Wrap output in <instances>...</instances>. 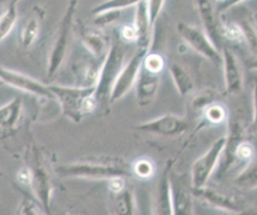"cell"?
Listing matches in <instances>:
<instances>
[{
    "label": "cell",
    "mask_w": 257,
    "mask_h": 215,
    "mask_svg": "<svg viewBox=\"0 0 257 215\" xmlns=\"http://www.w3.org/2000/svg\"><path fill=\"white\" fill-rule=\"evenodd\" d=\"M187 121L174 114H165L153 120L136 126V129L141 132L166 137L174 138L185 134L188 130Z\"/></svg>",
    "instance_id": "30bf717a"
},
{
    "label": "cell",
    "mask_w": 257,
    "mask_h": 215,
    "mask_svg": "<svg viewBox=\"0 0 257 215\" xmlns=\"http://www.w3.org/2000/svg\"><path fill=\"white\" fill-rule=\"evenodd\" d=\"M197 12L200 17V21L203 25V30L211 41L221 49L222 43V25L219 23L217 13L215 11L214 5L210 1H197L194 3Z\"/></svg>",
    "instance_id": "4fadbf2b"
},
{
    "label": "cell",
    "mask_w": 257,
    "mask_h": 215,
    "mask_svg": "<svg viewBox=\"0 0 257 215\" xmlns=\"http://www.w3.org/2000/svg\"><path fill=\"white\" fill-rule=\"evenodd\" d=\"M31 174L30 187L43 210L49 214L52 195V183L50 175L43 164L40 155L34 151L31 165L28 166Z\"/></svg>",
    "instance_id": "ba28073f"
},
{
    "label": "cell",
    "mask_w": 257,
    "mask_h": 215,
    "mask_svg": "<svg viewBox=\"0 0 257 215\" xmlns=\"http://www.w3.org/2000/svg\"><path fill=\"white\" fill-rule=\"evenodd\" d=\"M164 1H148V11H149V17L150 21L153 27H155L156 22L160 16V14L163 11V8L165 6Z\"/></svg>",
    "instance_id": "d6a6232c"
},
{
    "label": "cell",
    "mask_w": 257,
    "mask_h": 215,
    "mask_svg": "<svg viewBox=\"0 0 257 215\" xmlns=\"http://www.w3.org/2000/svg\"><path fill=\"white\" fill-rule=\"evenodd\" d=\"M22 110V99L18 96H15L7 103L0 106V129L13 130L21 119Z\"/></svg>",
    "instance_id": "ffe728a7"
},
{
    "label": "cell",
    "mask_w": 257,
    "mask_h": 215,
    "mask_svg": "<svg viewBox=\"0 0 257 215\" xmlns=\"http://www.w3.org/2000/svg\"><path fill=\"white\" fill-rule=\"evenodd\" d=\"M132 171L138 178L146 180L154 176L156 168L152 160L148 158H141L133 164Z\"/></svg>",
    "instance_id": "83f0119b"
},
{
    "label": "cell",
    "mask_w": 257,
    "mask_h": 215,
    "mask_svg": "<svg viewBox=\"0 0 257 215\" xmlns=\"http://www.w3.org/2000/svg\"><path fill=\"white\" fill-rule=\"evenodd\" d=\"M253 21H254L253 23H254V24H255V26L257 27V12H255V13H254V15H253Z\"/></svg>",
    "instance_id": "f35d334b"
},
{
    "label": "cell",
    "mask_w": 257,
    "mask_h": 215,
    "mask_svg": "<svg viewBox=\"0 0 257 215\" xmlns=\"http://www.w3.org/2000/svg\"><path fill=\"white\" fill-rule=\"evenodd\" d=\"M47 85L53 98L58 101L63 116L75 124L80 123L91 114L97 104L94 87L62 84Z\"/></svg>",
    "instance_id": "6da1fadb"
},
{
    "label": "cell",
    "mask_w": 257,
    "mask_h": 215,
    "mask_svg": "<svg viewBox=\"0 0 257 215\" xmlns=\"http://www.w3.org/2000/svg\"><path fill=\"white\" fill-rule=\"evenodd\" d=\"M19 213L20 215H40L35 204L28 199H25L22 201L20 205Z\"/></svg>",
    "instance_id": "e575fe53"
},
{
    "label": "cell",
    "mask_w": 257,
    "mask_h": 215,
    "mask_svg": "<svg viewBox=\"0 0 257 215\" xmlns=\"http://www.w3.org/2000/svg\"><path fill=\"white\" fill-rule=\"evenodd\" d=\"M235 184L246 190L257 188V162H249L248 166L244 168L235 178Z\"/></svg>",
    "instance_id": "d4e9b609"
},
{
    "label": "cell",
    "mask_w": 257,
    "mask_h": 215,
    "mask_svg": "<svg viewBox=\"0 0 257 215\" xmlns=\"http://www.w3.org/2000/svg\"><path fill=\"white\" fill-rule=\"evenodd\" d=\"M56 172L62 177L84 178L93 180H110L115 177H125L128 172L125 168L112 163L76 162L59 166Z\"/></svg>",
    "instance_id": "277c9868"
},
{
    "label": "cell",
    "mask_w": 257,
    "mask_h": 215,
    "mask_svg": "<svg viewBox=\"0 0 257 215\" xmlns=\"http://www.w3.org/2000/svg\"><path fill=\"white\" fill-rule=\"evenodd\" d=\"M255 155V149L254 146L244 140L243 142L240 143L236 150V161H245V162H251L253 157Z\"/></svg>",
    "instance_id": "1f68e13d"
},
{
    "label": "cell",
    "mask_w": 257,
    "mask_h": 215,
    "mask_svg": "<svg viewBox=\"0 0 257 215\" xmlns=\"http://www.w3.org/2000/svg\"><path fill=\"white\" fill-rule=\"evenodd\" d=\"M4 8V5H3V3L2 2H0V15L3 13V11L5 10V9H3Z\"/></svg>",
    "instance_id": "ab89813d"
},
{
    "label": "cell",
    "mask_w": 257,
    "mask_h": 215,
    "mask_svg": "<svg viewBox=\"0 0 257 215\" xmlns=\"http://www.w3.org/2000/svg\"><path fill=\"white\" fill-rule=\"evenodd\" d=\"M0 85H2V82H1V81H0Z\"/></svg>",
    "instance_id": "60d3db41"
},
{
    "label": "cell",
    "mask_w": 257,
    "mask_h": 215,
    "mask_svg": "<svg viewBox=\"0 0 257 215\" xmlns=\"http://www.w3.org/2000/svg\"><path fill=\"white\" fill-rule=\"evenodd\" d=\"M216 93L213 89H204L196 94L192 100V108L196 111L203 112L208 105L215 102Z\"/></svg>",
    "instance_id": "f546056e"
},
{
    "label": "cell",
    "mask_w": 257,
    "mask_h": 215,
    "mask_svg": "<svg viewBox=\"0 0 257 215\" xmlns=\"http://www.w3.org/2000/svg\"><path fill=\"white\" fill-rule=\"evenodd\" d=\"M165 64V59L161 54L157 52H149L144 59L143 68L150 73L161 75Z\"/></svg>",
    "instance_id": "f1b7e54d"
},
{
    "label": "cell",
    "mask_w": 257,
    "mask_h": 215,
    "mask_svg": "<svg viewBox=\"0 0 257 215\" xmlns=\"http://www.w3.org/2000/svg\"><path fill=\"white\" fill-rule=\"evenodd\" d=\"M120 38L124 42H137L138 35L133 24L124 25L120 30Z\"/></svg>",
    "instance_id": "836d02e7"
},
{
    "label": "cell",
    "mask_w": 257,
    "mask_h": 215,
    "mask_svg": "<svg viewBox=\"0 0 257 215\" xmlns=\"http://www.w3.org/2000/svg\"><path fill=\"white\" fill-rule=\"evenodd\" d=\"M174 215H194L192 193L171 181Z\"/></svg>",
    "instance_id": "7402d4cb"
},
{
    "label": "cell",
    "mask_w": 257,
    "mask_h": 215,
    "mask_svg": "<svg viewBox=\"0 0 257 215\" xmlns=\"http://www.w3.org/2000/svg\"><path fill=\"white\" fill-rule=\"evenodd\" d=\"M225 143V136L220 137L193 163L191 168L192 189H201L207 186L212 174L222 159Z\"/></svg>",
    "instance_id": "5b68a950"
},
{
    "label": "cell",
    "mask_w": 257,
    "mask_h": 215,
    "mask_svg": "<svg viewBox=\"0 0 257 215\" xmlns=\"http://www.w3.org/2000/svg\"><path fill=\"white\" fill-rule=\"evenodd\" d=\"M192 195L209 206L223 211L238 214L245 210V203L242 199L207 186L201 189H192Z\"/></svg>",
    "instance_id": "8fae6325"
},
{
    "label": "cell",
    "mask_w": 257,
    "mask_h": 215,
    "mask_svg": "<svg viewBox=\"0 0 257 215\" xmlns=\"http://www.w3.org/2000/svg\"><path fill=\"white\" fill-rule=\"evenodd\" d=\"M112 195L114 215H139L136 197L131 188L125 186L120 192Z\"/></svg>",
    "instance_id": "44dd1931"
},
{
    "label": "cell",
    "mask_w": 257,
    "mask_h": 215,
    "mask_svg": "<svg viewBox=\"0 0 257 215\" xmlns=\"http://www.w3.org/2000/svg\"><path fill=\"white\" fill-rule=\"evenodd\" d=\"M226 143L223 152V162L221 164V173H226L232 165L236 163V150L241 142L245 139V131L243 126L237 122H231L228 124V131L225 136Z\"/></svg>",
    "instance_id": "9a60e30c"
},
{
    "label": "cell",
    "mask_w": 257,
    "mask_h": 215,
    "mask_svg": "<svg viewBox=\"0 0 257 215\" xmlns=\"http://www.w3.org/2000/svg\"><path fill=\"white\" fill-rule=\"evenodd\" d=\"M239 25L242 30L243 41L254 54H257V27L248 20L241 21Z\"/></svg>",
    "instance_id": "4316f807"
},
{
    "label": "cell",
    "mask_w": 257,
    "mask_h": 215,
    "mask_svg": "<svg viewBox=\"0 0 257 215\" xmlns=\"http://www.w3.org/2000/svg\"><path fill=\"white\" fill-rule=\"evenodd\" d=\"M169 169L170 166L166 168L156 187L153 200V215H174Z\"/></svg>",
    "instance_id": "2e32d148"
},
{
    "label": "cell",
    "mask_w": 257,
    "mask_h": 215,
    "mask_svg": "<svg viewBox=\"0 0 257 215\" xmlns=\"http://www.w3.org/2000/svg\"><path fill=\"white\" fill-rule=\"evenodd\" d=\"M239 215H257V210L252 209H245L243 212H241Z\"/></svg>",
    "instance_id": "8d00e7d4"
},
{
    "label": "cell",
    "mask_w": 257,
    "mask_h": 215,
    "mask_svg": "<svg viewBox=\"0 0 257 215\" xmlns=\"http://www.w3.org/2000/svg\"><path fill=\"white\" fill-rule=\"evenodd\" d=\"M161 82V75L153 74L142 69L135 85L136 98L140 106L150 105L156 98Z\"/></svg>",
    "instance_id": "ac0fdd59"
},
{
    "label": "cell",
    "mask_w": 257,
    "mask_h": 215,
    "mask_svg": "<svg viewBox=\"0 0 257 215\" xmlns=\"http://www.w3.org/2000/svg\"><path fill=\"white\" fill-rule=\"evenodd\" d=\"M250 68H251L252 70H256V71H257V58H256L254 61H252V62H251V64H250Z\"/></svg>",
    "instance_id": "74e56055"
},
{
    "label": "cell",
    "mask_w": 257,
    "mask_h": 215,
    "mask_svg": "<svg viewBox=\"0 0 257 215\" xmlns=\"http://www.w3.org/2000/svg\"><path fill=\"white\" fill-rule=\"evenodd\" d=\"M80 40L83 47L93 58L103 59L110 46L107 36L99 28L82 27L80 29Z\"/></svg>",
    "instance_id": "e0dca14e"
},
{
    "label": "cell",
    "mask_w": 257,
    "mask_h": 215,
    "mask_svg": "<svg viewBox=\"0 0 257 215\" xmlns=\"http://www.w3.org/2000/svg\"><path fill=\"white\" fill-rule=\"evenodd\" d=\"M76 7L77 2L70 1L67 4L61 20L57 26L47 57L46 75L48 77L53 76L59 70L66 58L69 49L70 35Z\"/></svg>",
    "instance_id": "7a4b0ae2"
},
{
    "label": "cell",
    "mask_w": 257,
    "mask_h": 215,
    "mask_svg": "<svg viewBox=\"0 0 257 215\" xmlns=\"http://www.w3.org/2000/svg\"><path fill=\"white\" fill-rule=\"evenodd\" d=\"M222 37L226 38L233 42H244L243 41V34L239 23H226L223 24L221 27Z\"/></svg>",
    "instance_id": "4dcf8cb0"
},
{
    "label": "cell",
    "mask_w": 257,
    "mask_h": 215,
    "mask_svg": "<svg viewBox=\"0 0 257 215\" xmlns=\"http://www.w3.org/2000/svg\"><path fill=\"white\" fill-rule=\"evenodd\" d=\"M149 52L150 48L138 47L134 55L125 62L123 68L113 83L108 97L109 102H115L119 100L124 95H126L133 87H135L143 69L144 59Z\"/></svg>",
    "instance_id": "8992f818"
},
{
    "label": "cell",
    "mask_w": 257,
    "mask_h": 215,
    "mask_svg": "<svg viewBox=\"0 0 257 215\" xmlns=\"http://www.w3.org/2000/svg\"><path fill=\"white\" fill-rule=\"evenodd\" d=\"M252 108H253V125L257 131V79L252 86Z\"/></svg>",
    "instance_id": "d590c367"
},
{
    "label": "cell",
    "mask_w": 257,
    "mask_h": 215,
    "mask_svg": "<svg viewBox=\"0 0 257 215\" xmlns=\"http://www.w3.org/2000/svg\"><path fill=\"white\" fill-rule=\"evenodd\" d=\"M177 29L182 39L202 57L213 63L222 61L221 50L211 41L203 29L186 22H179Z\"/></svg>",
    "instance_id": "52a82bcc"
},
{
    "label": "cell",
    "mask_w": 257,
    "mask_h": 215,
    "mask_svg": "<svg viewBox=\"0 0 257 215\" xmlns=\"http://www.w3.org/2000/svg\"><path fill=\"white\" fill-rule=\"evenodd\" d=\"M224 84L227 93L238 94L244 85V74L237 55L228 47L221 48Z\"/></svg>",
    "instance_id": "7c38bea8"
},
{
    "label": "cell",
    "mask_w": 257,
    "mask_h": 215,
    "mask_svg": "<svg viewBox=\"0 0 257 215\" xmlns=\"http://www.w3.org/2000/svg\"><path fill=\"white\" fill-rule=\"evenodd\" d=\"M125 49L119 41H114L100 63L97 82L95 84V98L97 101L109 97L111 88L119 72L125 64Z\"/></svg>",
    "instance_id": "3957f363"
},
{
    "label": "cell",
    "mask_w": 257,
    "mask_h": 215,
    "mask_svg": "<svg viewBox=\"0 0 257 215\" xmlns=\"http://www.w3.org/2000/svg\"><path fill=\"white\" fill-rule=\"evenodd\" d=\"M135 17L133 25L138 35V46L143 48H151L153 43L154 28L151 24L148 1H138L135 5Z\"/></svg>",
    "instance_id": "5bb4252c"
},
{
    "label": "cell",
    "mask_w": 257,
    "mask_h": 215,
    "mask_svg": "<svg viewBox=\"0 0 257 215\" xmlns=\"http://www.w3.org/2000/svg\"><path fill=\"white\" fill-rule=\"evenodd\" d=\"M0 81L2 84H7L13 88L30 93L41 99H49L53 97L47 84H44L29 75L1 65Z\"/></svg>",
    "instance_id": "9c48e42d"
},
{
    "label": "cell",
    "mask_w": 257,
    "mask_h": 215,
    "mask_svg": "<svg viewBox=\"0 0 257 215\" xmlns=\"http://www.w3.org/2000/svg\"><path fill=\"white\" fill-rule=\"evenodd\" d=\"M42 16V12L39 8L34 7V10H32L22 22L18 34V41L22 48H30L37 40L41 30Z\"/></svg>",
    "instance_id": "d6986e66"
},
{
    "label": "cell",
    "mask_w": 257,
    "mask_h": 215,
    "mask_svg": "<svg viewBox=\"0 0 257 215\" xmlns=\"http://www.w3.org/2000/svg\"><path fill=\"white\" fill-rule=\"evenodd\" d=\"M170 75L173 80V83L182 96L188 95L194 89V80L190 73L179 63H172L169 67Z\"/></svg>",
    "instance_id": "603a6c76"
},
{
    "label": "cell",
    "mask_w": 257,
    "mask_h": 215,
    "mask_svg": "<svg viewBox=\"0 0 257 215\" xmlns=\"http://www.w3.org/2000/svg\"><path fill=\"white\" fill-rule=\"evenodd\" d=\"M204 120L209 125L218 126L223 123H225L228 120V112L226 108L219 102H213L210 105H208L203 112Z\"/></svg>",
    "instance_id": "484cf974"
},
{
    "label": "cell",
    "mask_w": 257,
    "mask_h": 215,
    "mask_svg": "<svg viewBox=\"0 0 257 215\" xmlns=\"http://www.w3.org/2000/svg\"><path fill=\"white\" fill-rule=\"evenodd\" d=\"M18 2H9L0 15V42L3 41L14 29L18 20Z\"/></svg>",
    "instance_id": "cb8c5ba5"
}]
</instances>
